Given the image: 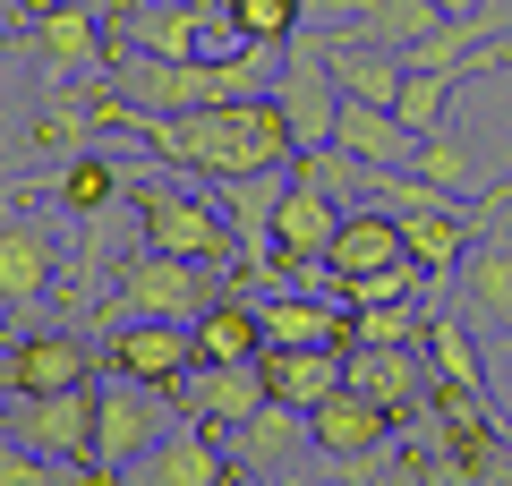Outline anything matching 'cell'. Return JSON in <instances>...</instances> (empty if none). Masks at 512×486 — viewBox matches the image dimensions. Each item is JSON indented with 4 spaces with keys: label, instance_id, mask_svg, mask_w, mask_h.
Returning a JSON list of instances; mask_svg holds the SVG:
<instances>
[{
    "label": "cell",
    "instance_id": "obj_1",
    "mask_svg": "<svg viewBox=\"0 0 512 486\" xmlns=\"http://www.w3.org/2000/svg\"><path fill=\"white\" fill-rule=\"evenodd\" d=\"M137 145H154L163 171H197V180L231 188L256 171H291V120H282L274 94H248V103H214V111H137L120 120Z\"/></svg>",
    "mask_w": 512,
    "mask_h": 486
},
{
    "label": "cell",
    "instance_id": "obj_2",
    "mask_svg": "<svg viewBox=\"0 0 512 486\" xmlns=\"http://www.w3.org/2000/svg\"><path fill=\"white\" fill-rule=\"evenodd\" d=\"M128 205H137V239L154 256H197V265H231L239 256V231L214 197H180L154 171H128Z\"/></svg>",
    "mask_w": 512,
    "mask_h": 486
},
{
    "label": "cell",
    "instance_id": "obj_3",
    "mask_svg": "<svg viewBox=\"0 0 512 486\" xmlns=\"http://www.w3.org/2000/svg\"><path fill=\"white\" fill-rule=\"evenodd\" d=\"M128 52L146 60H239L256 43H239L231 9L222 0H128Z\"/></svg>",
    "mask_w": 512,
    "mask_h": 486
},
{
    "label": "cell",
    "instance_id": "obj_4",
    "mask_svg": "<svg viewBox=\"0 0 512 486\" xmlns=\"http://www.w3.org/2000/svg\"><path fill=\"white\" fill-rule=\"evenodd\" d=\"M222 299V282H214V265H197V256H128L120 265V290H111V307H103V324H120V316H171V324H197L205 307Z\"/></svg>",
    "mask_w": 512,
    "mask_h": 486
},
{
    "label": "cell",
    "instance_id": "obj_5",
    "mask_svg": "<svg viewBox=\"0 0 512 486\" xmlns=\"http://www.w3.org/2000/svg\"><path fill=\"white\" fill-rule=\"evenodd\" d=\"M0 435H18V444L69 461L86 486H111V469L94 461V384H69V393H18V410L0 418Z\"/></svg>",
    "mask_w": 512,
    "mask_h": 486
},
{
    "label": "cell",
    "instance_id": "obj_6",
    "mask_svg": "<svg viewBox=\"0 0 512 486\" xmlns=\"http://www.w3.org/2000/svg\"><path fill=\"white\" fill-rule=\"evenodd\" d=\"M103 359H111V376L154 384V393L180 401L188 367H197V333L171 324V316H120V324H111V342H103Z\"/></svg>",
    "mask_w": 512,
    "mask_h": 486
},
{
    "label": "cell",
    "instance_id": "obj_7",
    "mask_svg": "<svg viewBox=\"0 0 512 486\" xmlns=\"http://www.w3.org/2000/svg\"><path fill=\"white\" fill-rule=\"evenodd\" d=\"M163 393L154 384H94V461L103 469H137L154 444H163Z\"/></svg>",
    "mask_w": 512,
    "mask_h": 486
},
{
    "label": "cell",
    "instance_id": "obj_8",
    "mask_svg": "<svg viewBox=\"0 0 512 486\" xmlns=\"http://www.w3.org/2000/svg\"><path fill=\"white\" fill-rule=\"evenodd\" d=\"M342 214H350L342 197H325V188L291 180V188H282V205H274V273H308V265H325L333 239H342Z\"/></svg>",
    "mask_w": 512,
    "mask_h": 486
},
{
    "label": "cell",
    "instance_id": "obj_9",
    "mask_svg": "<svg viewBox=\"0 0 512 486\" xmlns=\"http://www.w3.org/2000/svg\"><path fill=\"white\" fill-rule=\"evenodd\" d=\"M60 282V239L26 214H0V316L43 307V290Z\"/></svg>",
    "mask_w": 512,
    "mask_h": 486
},
{
    "label": "cell",
    "instance_id": "obj_10",
    "mask_svg": "<svg viewBox=\"0 0 512 486\" xmlns=\"http://www.w3.org/2000/svg\"><path fill=\"white\" fill-rule=\"evenodd\" d=\"M274 401V384H265V359H248V367H188V384H180V410L197 418V427H248L256 410Z\"/></svg>",
    "mask_w": 512,
    "mask_h": 486
},
{
    "label": "cell",
    "instance_id": "obj_11",
    "mask_svg": "<svg viewBox=\"0 0 512 486\" xmlns=\"http://www.w3.org/2000/svg\"><path fill=\"white\" fill-rule=\"evenodd\" d=\"M26 43H35V60H43L52 86L103 69V26H94V9H77V0H43L35 18H26Z\"/></svg>",
    "mask_w": 512,
    "mask_h": 486
},
{
    "label": "cell",
    "instance_id": "obj_12",
    "mask_svg": "<svg viewBox=\"0 0 512 486\" xmlns=\"http://www.w3.org/2000/svg\"><path fill=\"white\" fill-rule=\"evenodd\" d=\"M26 197H52L69 222H103L128 205V162L111 154H69L60 171H43V180H26Z\"/></svg>",
    "mask_w": 512,
    "mask_h": 486
},
{
    "label": "cell",
    "instance_id": "obj_13",
    "mask_svg": "<svg viewBox=\"0 0 512 486\" xmlns=\"http://www.w3.org/2000/svg\"><path fill=\"white\" fill-rule=\"evenodd\" d=\"M94 376V350L77 342V333H26V342H9V359H0V384L9 393H69V384Z\"/></svg>",
    "mask_w": 512,
    "mask_h": 486
},
{
    "label": "cell",
    "instance_id": "obj_14",
    "mask_svg": "<svg viewBox=\"0 0 512 486\" xmlns=\"http://www.w3.org/2000/svg\"><path fill=\"white\" fill-rule=\"evenodd\" d=\"M214 435H222V427H197V418H188V427H171L163 444L137 461V486H222L239 461L214 444Z\"/></svg>",
    "mask_w": 512,
    "mask_h": 486
},
{
    "label": "cell",
    "instance_id": "obj_15",
    "mask_svg": "<svg viewBox=\"0 0 512 486\" xmlns=\"http://www.w3.org/2000/svg\"><path fill=\"white\" fill-rule=\"evenodd\" d=\"M265 350H350V307L308 299V290H274L265 299Z\"/></svg>",
    "mask_w": 512,
    "mask_h": 486
},
{
    "label": "cell",
    "instance_id": "obj_16",
    "mask_svg": "<svg viewBox=\"0 0 512 486\" xmlns=\"http://www.w3.org/2000/svg\"><path fill=\"white\" fill-rule=\"evenodd\" d=\"M308 427H316V461H350V452H384L393 444V410L367 401V393H350V384L333 401H316Z\"/></svg>",
    "mask_w": 512,
    "mask_h": 486
},
{
    "label": "cell",
    "instance_id": "obj_17",
    "mask_svg": "<svg viewBox=\"0 0 512 486\" xmlns=\"http://www.w3.org/2000/svg\"><path fill=\"white\" fill-rule=\"evenodd\" d=\"M188 333H197V359H205V367H248V359H265V299L222 290Z\"/></svg>",
    "mask_w": 512,
    "mask_h": 486
},
{
    "label": "cell",
    "instance_id": "obj_18",
    "mask_svg": "<svg viewBox=\"0 0 512 486\" xmlns=\"http://www.w3.org/2000/svg\"><path fill=\"white\" fill-rule=\"evenodd\" d=\"M231 452H239V469H256V478H282L299 452H316V427H308V410H291V401H265L248 427H231Z\"/></svg>",
    "mask_w": 512,
    "mask_h": 486
},
{
    "label": "cell",
    "instance_id": "obj_19",
    "mask_svg": "<svg viewBox=\"0 0 512 486\" xmlns=\"http://www.w3.org/2000/svg\"><path fill=\"white\" fill-rule=\"evenodd\" d=\"M393 256H410L402 214H384V205H350V214H342V239H333V256H325V282L376 273V265H393Z\"/></svg>",
    "mask_w": 512,
    "mask_h": 486
},
{
    "label": "cell",
    "instance_id": "obj_20",
    "mask_svg": "<svg viewBox=\"0 0 512 486\" xmlns=\"http://www.w3.org/2000/svg\"><path fill=\"white\" fill-rule=\"evenodd\" d=\"M427 384H436V367H419V350H350V393L384 401L393 418H419Z\"/></svg>",
    "mask_w": 512,
    "mask_h": 486
},
{
    "label": "cell",
    "instance_id": "obj_21",
    "mask_svg": "<svg viewBox=\"0 0 512 486\" xmlns=\"http://www.w3.org/2000/svg\"><path fill=\"white\" fill-rule=\"evenodd\" d=\"M333 145H342L350 162H410V154H419V128H410L402 111H384V103H359V94H342Z\"/></svg>",
    "mask_w": 512,
    "mask_h": 486
},
{
    "label": "cell",
    "instance_id": "obj_22",
    "mask_svg": "<svg viewBox=\"0 0 512 486\" xmlns=\"http://www.w3.org/2000/svg\"><path fill=\"white\" fill-rule=\"evenodd\" d=\"M265 384L291 410H316V401H333L350 384V350H265Z\"/></svg>",
    "mask_w": 512,
    "mask_h": 486
},
{
    "label": "cell",
    "instance_id": "obj_23",
    "mask_svg": "<svg viewBox=\"0 0 512 486\" xmlns=\"http://www.w3.org/2000/svg\"><path fill=\"white\" fill-rule=\"evenodd\" d=\"M461 299L487 324H512V222H495V231L461 256Z\"/></svg>",
    "mask_w": 512,
    "mask_h": 486
},
{
    "label": "cell",
    "instance_id": "obj_24",
    "mask_svg": "<svg viewBox=\"0 0 512 486\" xmlns=\"http://www.w3.org/2000/svg\"><path fill=\"white\" fill-rule=\"evenodd\" d=\"M410 171H419V180H436L444 197H461V205H478V197L495 188L487 171H478V154H470V145L453 137V128H436V137H419V154H410Z\"/></svg>",
    "mask_w": 512,
    "mask_h": 486
},
{
    "label": "cell",
    "instance_id": "obj_25",
    "mask_svg": "<svg viewBox=\"0 0 512 486\" xmlns=\"http://www.w3.org/2000/svg\"><path fill=\"white\" fill-rule=\"evenodd\" d=\"M427 342V307L419 299H384L350 316V350H419Z\"/></svg>",
    "mask_w": 512,
    "mask_h": 486
},
{
    "label": "cell",
    "instance_id": "obj_26",
    "mask_svg": "<svg viewBox=\"0 0 512 486\" xmlns=\"http://www.w3.org/2000/svg\"><path fill=\"white\" fill-rule=\"evenodd\" d=\"M427 367H436L444 384H487L478 342H470V324H461L453 307H427Z\"/></svg>",
    "mask_w": 512,
    "mask_h": 486
},
{
    "label": "cell",
    "instance_id": "obj_27",
    "mask_svg": "<svg viewBox=\"0 0 512 486\" xmlns=\"http://www.w3.org/2000/svg\"><path fill=\"white\" fill-rule=\"evenodd\" d=\"M427 290V265L419 256H393V265H376V273H350V282H333V299L359 316V307H384V299H419Z\"/></svg>",
    "mask_w": 512,
    "mask_h": 486
},
{
    "label": "cell",
    "instance_id": "obj_28",
    "mask_svg": "<svg viewBox=\"0 0 512 486\" xmlns=\"http://www.w3.org/2000/svg\"><path fill=\"white\" fill-rule=\"evenodd\" d=\"M239 26V43H256V52H282V43L308 26V0H222Z\"/></svg>",
    "mask_w": 512,
    "mask_h": 486
},
{
    "label": "cell",
    "instance_id": "obj_29",
    "mask_svg": "<svg viewBox=\"0 0 512 486\" xmlns=\"http://www.w3.org/2000/svg\"><path fill=\"white\" fill-rule=\"evenodd\" d=\"M461 86H470V69H410V86H402V103H393V111H402L419 137H436V128H444V103H453Z\"/></svg>",
    "mask_w": 512,
    "mask_h": 486
},
{
    "label": "cell",
    "instance_id": "obj_30",
    "mask_svg": "<svg viewBox=\"0 0 512 486\" xmlns=\"http://www.w3.org/2000/svg\"><path fill=\"white\" fill-rule=\"evenodd\" d=\"M0 486H86L77 469H60L52 452L18 444V435H0Z\"/></svg>",
    "mask_w": 512,
    "mask_h": 486
},
{
    "label": "cell",
    "instance_id": "obj_31",
    "mask_svg": "<svg viewBox=\"0 0 512 486\" xmlns=\"http://www.w3.org/2000/svg\"><path fill=\"white\" fill-rule=\"evenodd\" d=\"M367 486H427V469L410 461V452H393V461H384V469H376V478H367Z\"/></svg>",
    "mask_w": 512,
    "mask_h": 486
},
{
    "label": "cell",
    "instance_id": "obj_32",
    "mask_svg": "<svg viewBox=\"0 0 512 486\" xmlns=\"http://www.w3.org/2000/svg\"><path fill=\"white\" fill-rule=\"evenodd\" d=\"M436 9L444 18H470V9H487V0H436Z\"/></svg>",
    "mask_w": 512,
    "mask_h": 486
},
{
    "label": "cell",
    "instance_id": "obj_33",
    "mask_svg": "<svg viewBox=\"0 0 512 486\" xmlns=\"http://www.w3.org/2000/svg\"><path fill=\"white\" fill-rule=\"evenodd\" d=\"M222 486H256V469H231V478H222Z\"/></svg>",
    "mask_w": 512,
    "mask_h": 486
}]
</instances>
